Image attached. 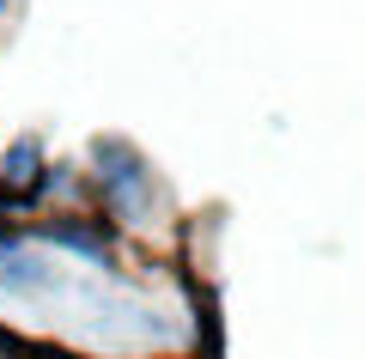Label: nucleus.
<instances>
[{"label":"nucleus","mask_w":365,"mask_h":359,"mask_svg":"<svg viewBox=\"0 0 365 359\" xmlns=\"http://www.w3.org/2000/svg\"><path fill=\"white\" fill-rule=\"evenodd\" d=\"M43 171H49V153H43V141H37V134H19V141L0 153V189L13 195L19 207H37Z\"/></svg>","instance_id":"4"},{"label":"nucleus","mask_w":365,"mask_h":359,"mask_svg":"<svg viewBox=\"0 0 365 359\" xmlns=\"http://www.w3.org/2000/svg\"><path fill=\"white\" fill-rule=\"evenodd\" d=\"M0 293L6 298H49V293H61V268L49 256H37L25 238V244H13L0 256Z\"/></svg>","instance_id":"3"},{"label":"nucleus","mask_w":365,"mask_h":359,"mask_svg":"<svg viewBox=\"0 0 365 359\" xmlns=\"http://www.w3.org/2000/svg\"><path fill=\"white\" fill-rule=\"evenodd\" d=\"M19 353H25V347H19V341H13V335L0 329V359H19Z\"/></svg>","instance_id":"6"},{"label":"nucleus","mask_w":365,"mask_h":359,"mask_svg":"<svg viewBox=\"0 0 365 359\" xmlns=\"http://www.w3.org/2000/svg\"><path fill=\"white\" fill-rule=\"evenodd\" d=\"M25 238H37V244H55V250H73V256L98 262V268H110V231L104 219H86V213H49L37 219V226H25Z\"/></svg>","instance_id":"2"},{"label":"nucleus","mask_w":365,"mask_h":359,"mask_svg":"<svg viewBox=\"0 0 365 359\" xmlns=\"http://www.w3.org/2000/svg\"><path fill=\"white\" fill-rule=\"evenodd\" d=\"M91 183H98V201H104L110 219H122V226H146L153 219V201H158L153 165L122 134H98L91 141Z\"/></svg>","instance_id":"1"},{"label":"nucleus","mask_w":365,"mask_h":359,"mask_svg":"<svg viewBox=\"0 0 365 359\" xmlns=\"http://www.w3.org/2000/svg\"><path fill=\"white\" fill-rule=\"evenodd\" d=\"M13 244H25V226H0V256H6Z\"/></svg>","instance_id":"5"},{"label":"nucleus","mask_w":365,"mask_h":359,"mask_svg":"<svg viewBox=\"0 0 365 359\" xmlns=\"http://www.w3.org/2000/svg\"><path fill=\"white\" fill-rule=\"evenodd\" d=\"M19 359H55V353H43V347H31V353H19Z\"/></svg>","instance_id":"7"}]
</instances>
